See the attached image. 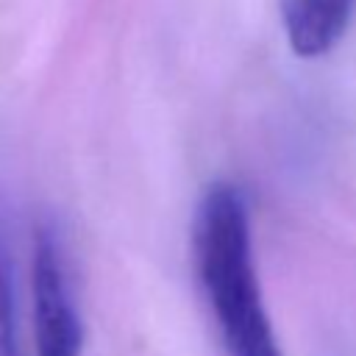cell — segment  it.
Instances as JSON below:
<instances>
[{"label":"cell","mask_w":356,"mask_h":356,"mask_svg":"<svg viewBox=\"0 0 356 356\" xmlns=\"http://www.w3.org/2000/svg\"><path fill=\"white\" fill-rule=\"evenodd\" d=\"M192 248L225 353L281 356L256 281L248 203L236 186L214 184L206 189L195 214Z\"/></svg>","instance_id":"1"},{"label":"cell","mask_w":356,"mask_h":356,"mask_svg":"<svg viewBox=\"0 0 356 356\" xmlns=\"http://www.w3.org/2000/svg\"><path fill=\"white\" fill-rule=\"evenodd\" d=\"M33 320L39 356H78L81 320L70 300L64 261L50 231L36 234L33 245Z\"/></svg>","instance_id":"2"},{"label":"cell","mask_w":356,"mask_h":356,"mask_svg":"<svg viewBox=\"0 0 356 356\" xmlns=\"http://www.w3.org/2000/svg\"><path fill=\"white\" fill-rule=\"evenodd\" d=\"M356 0H281L284 33L295 56L320 58L345 36Z\"/></svg>","instance_id":"3"},{"label":"cell","mask_w":356,"mask_h":356,"mask_svg":"<svg viewBox=\"0 0 356 356\" xmlns=\"http://www.w3.org/2000/svg\"><path fill=\"white\" fill-rule=\"evenodd\" d=\"M0 356H17L14 345V320H11V289L8 275L0 259Z\"/></svg>","instance_id":"4"}]
</instances>
